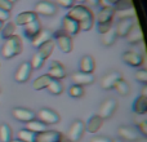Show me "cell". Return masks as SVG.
<instances>
[{
	"label": "cell",
	"mask_w": 147,
	"mask_h": 142,
	"mask_svg": "<svg viewBox=\"0 0 147 142\" xmlns=\"http://www.w3.org/2000/svg\"><path fill=\"white\" fill-rule=\"evenodd\" d=\"M69 17H71L72 20H75L80 26V31H89L93 27V13L90 12V9H88L86 7L79 4L75 7L70 8L69 10Z\"/></svg>",
	"instance_id": "obj_1"
},
{
	"label": "cell",
	"mask_w": 147,
	"mask_h": 142,
	"mask_svg": "<svg viewBox=\"0 0 147 142\" xmlns=\"http://www.w3.org/2000/svg\"><path fill=\"white\" fill-rule=\"evenodd\" d=\"M22 51H23L22 39H21V36L14 34L13 36H10L9 39H7L4 41V44L1 47V56L5 60H10L13 57L21 54Z\"/></svg>",
	"instance_id": "obj_2"
},
{
	"label": "cell",
	"mask_w": 147,
	"mask_h": 142,
	"mask_svg": "<svg viewBox=\"0 0 147 142\" xmlns=\"http://www.w3.org/2000/svg\"><path fill=\"white\" fill-rule=\"evenodd\" d=\"M52 38H54V43H57L58 48L61 49L63 53H70L72 51V39L70 35H67L62 28H59L58 31L52 34Z\"/></svg>",
	"instance_id": "obj_3"
},
{
	"label": "cell",
	"mask_w": 147,
	"mask_h": 142,
	"mask_svg": "<svg viewBox=\"0 0 147 142\" xmlns=\"http://www.w3.org/2000/svg\"><path fill=\"white\" fill-rule=\"evenodd\" d=\"M36 119L40 120L41 123H44L47 125H53L59 123L61 118H59L58 112H56L54 110L49 109V107H43V109H40L36 112Z\"/></svg>",
	"instance_id": "obj_4"
},
{
	"label": "cell",
	"mask_w": 147,
	"mask_h": 142,
	"mask_svg": "<svg viewBox=\"0 0 147 142\" xmlns=\"http://www.w3.org/2000/svg\"><path fill=\"white\" fill-rule=\"evenodd\" d=\"M117 109V102L116 99L114 98H107L105 99L103 102H102L101 105H99L98 107V116L101 118L102 120H107L110 119V118L112 116V115L115 114V111H116Z\"/></svg>",
	"instance_id": "obj_5"
},
{
	"label": "cell",
	"mask_w": 147,
	"mask_h": 142,
	"mask_svg": "<svg viewBox=\"0 0 147 142\" xmlns=\"http://www.w3.org/2000/svg\"><path fill=\"white\" fill-rule=\"evenodd\" d=\"M84 132H85V124H84V122L80 119H76L71 123L69 131H67L66 137L72 142H79L83 138Z\"/></svg>",
	"instance_id": "obj_6"
},
{
	"label": "cell",
	"mask_w": 147,
	"mask_h": 142,
	"mask_svg": "<svg viewBox=\"0 0 147 142\" xmlns=\"http://www.w3.org/2000/svg\"><path fill=\"white\" fill-rule=\"evenodd\" d=\"M34 12L36 14L44 16V17H53L57 13V5L52 1H48V0H40L36 3Z\"/></svg>",
	"instance_id": "obj_7"
},
{
	"label": "cell",
	"mask_w": 147,
	"mask_h": 142,
	"mask_svg": "<svg viewBox=\"0 0 147 142\" xmlns=\"http://www.w3.org/2000/svg\"><path fill=\"white\" fill-rule=\"evenodd\" d=\"M117 136L121 141L128 142H137L140 138V133L136 128L129 127V125H121L117 128Z\"/></svg>",
	"instance_id": "obj_8"
},
{
	"label": "cell",
	"mask_w": 147,
	"mask_h": 142,
	"mask_svg": "<svg viewBox=\"0 0 147 142\" xmlns=\"http://www.w3.org/2000/svg\"><path fill=\"white\" fill-rule=\"evenodd\" d=\"M121 79H123L121 72H119V71H110L109 74H106V75L102 78L101 88L103 89V91H111V89H114L115 84L119 80H121Z\"/></svg>",
	"instance_id": "obj_9"
},
{
	"label": "cell",
	"mask_w": 147,
	"mask_h": 142,
	"mask_svg": "<svg viewBox=\"0 0 147 142\" xmlns=\"http://www.w3.org/2000/svg\"><path fill=\"white\" fill-rule=\"evenodd\" d=\"M12 115L16 120L21 123H28L36 118L35 112L30 109H26V107H14L12 110Z\"/></svg>",
	"instance_id": "obj_10"
},
{
	"label": "cell",
	"mask_w": 147,
	"mask_h": 142,
	"mask_svg": "<svg viewBox=\"0 0 147 142\" xmlns=\"http://www.w3.org/2000/svg\"><path fill=\"white\" fill-rule=\"evenodd\" d=\"M134 25H136L134 17L133 18H121V20H119L116 27L114 28L115 32H116V36L117 38H125V36L128 35V32L130 31V28H132Z\"/></svg>",
	"instance_id": "obj_11"
},
{
	"label": "cell",
	"mask_w": 147,
	"mask_h": 142,
	"mask_svg": "<svg viewBox=\"0 0 147 142\" xmlns=\"http://www.w3.org/2000/svg\"><path fill=\"white\" fill-rule=\"evenodd\" d=\"M121 60L124 64H127L130 67H140L143 64V56L137 52L127 51L121 54Z\"/></svg>",
	"instance_id": "obj_12"
},
{
	"label": "cell",
	"mask_w": 147,
	"mask_h": 142,
	"mask_svg": "<svg viewBox=\"0 0 147 142\" xmlns=\"http://www.w3.org/2000/svg\"><path fill=\"white\" fill-rule=\"evenodd\" d=\"M31 72H32V69H31L30 62H22L16 70L14 80L17 83H26L30 79Z\"/></svg>",
	"instance_id": "obj_13"
},
{
	"label": "cell",
	"mask_w": 147,
	"mask_h": 142,
	"mask_svg": "<svg viewBox=\"0 0 147 142\" xmlns=\"http://www.w3.org/2000/svg\"><path fill=\"white\" fill-rule=\"evenodd\" d=\"M62 30L70 36H75L80 32V26L75 20H72L69 16H65L62 18Z\"/></svg>",
	"instance_id": "obj_14"
},
{
	"label": "cell",
	"mask_w": 147,
	"mask_h": 142,
	"mask_svg": "<svg viewBox=\"0 0 147 142\" xmlns=\"http://www.w3.org/2000/svg\"><path fill=\"white\" fill-rule=\"evenodd\" d=\"M48 75L51 76L52 79H56V80H61V79L66 78L67 75V71H66V67L58 61H53L49 66V70H48Z\"/></svg>",
	"instance_id": "obj_15"
},
{
	"label": "cell",
	"mask_w": 147,
	"mask_h": 142,
	"mask_svg": "<svg viewBox=\"0 0 147 142\" xmlns=\"http://www.w3.org/2000/svg\"><path fill=\"white\" fill-rule=\"evenodd\" d=\"M61 132H57L53 129H47L41 133L35 135V141L34 142H58L61 138Z\"/></svg>",
	"instance_id": "obj_16"
},
{
	"label": "cell",
	"mask_w": 147,
	"mask_h": 142,
	"mask_svg": "<svg viewBox=\"0 0 147 142\" xmlns=\"http://www.w3.org/2000/svg\"><path fill=\"white\" fill-rule=\"evenodd\" d=\"M71 80L74 84L76 85H90L94 81V76L93 74H86V72H81V71H78V72H74L71 75Z\"/></svg>",
	"instance_id": "obj_17"
},
{
	"label": "cell",
	"mask_w": 147,
	"mask_h": 142,
	"mask_svg": "<svg viewBox=\"0 0 147 142\" xmlns=\"http://www.w3.org/2000/svg\"><path fill=\"white\" fill-rule=\"evenodd\" d=\"M40 30H41V23L39 22V20H35L25 26V28H23V35L27 39L32 40V39L40 32Z\"/></svg>",
	"instance_id": "obj_18"
},
{
	"label": "cell",
	"mask_w": 147,
	"mask_h": 142,
	"mask_svg": "<svg viewBox=\"0 0 147 142\" xmlns=\"http://www.w3.org/2000/svg\"><path fill=\"white\" fill-rule=\"evenodd\" d=\"M102 123H103V120H102L97 114L96 115H92V116L88 119V122L85 123V131L88 133L94 135V133H97L99 129H101Z\"/></svg>",
	"instance_id": "obj_19"
},
{
	"label": "cell",
	"mask_w": 147,
	"mask_h": 142,
	"mask_svg": "<svg viewBox=\"0 0 147 142\" xmlns=\"http://www.w3.org/2000/svg\"><path fill=\"white\" fill-rule=\"evenodd\" d=\"M94 69H96V62H94L93 57L92 56H83L79 64V71L81 72H86V74H93Z\"/></svg>",
	"instance_id": "obj_20"
},
{
	"label": "cell",
	"mask_w": 147,
	"mask_h": 142,
	"mask_svg": "<svg viewBox=\"0 0 147 142\" xmlns=\"http://www.w3.org/2000/svg\"><path fill=\"white\" fill-rule=\"evenodd\" d=\"M129 44H138L143 40V32H142V28L140 27L138 25H134L130 31L128 32V35L125 36Z\"/></svg>",
	"instance_id": "obj_21"
},
{
	"label": "cell",
	"mask_w": 147,
	"mask_h": 142,
	"mask_svg": "<svg viewBox=\"0 0 147 142\" xmlns=\"http://www.w3.org/2000/svg\"><path fill=\"white\" fill-rule=\"evenodd\" d=\"M132 110L134 114L137 115H145L147 114V97L145 96H138L134 99L132 105Z\"/></svg>",
	"instance_id": "obj_22"
},
{
	"label": "cell",
	"mask_w": 147,
	"mask_h": 142,
	"mask_svg": "<svg viewBox=\"0 0 147 142\" xmlns=\"http://www.w3.org/2000/svg\"><path fill=\"white\" fill-rule=\"evenodd\" d=\"M38 20V14L34 10H27V12H22L16 17V25L18 26H26L27 23L32 22V21Z\"/></svg>",
	"instance_id": "obj_23"
},
{
	"label": "cell",
	"mask_w": 147,
	"mask_h": 142,
	"mask_svg": "<svg viewBox=\"0 0 147 142\" xmlns=\"http://www.w3.org/2000/svg\"><path fill=\"white\" fill-rule=\"evenodd\" d=\"M51 39H52V31L51 30H43V28H41L40 32L31 40V44H32L34 48H39L40 45H43L44 43H47V41L51 40Z\"/></svg>",
	"instance_id": "obj_24"
},
{
	"label": "cell",
	"mask_w": 147,
	"mask_h": 142,
	"mask_svg": "<svg viewBox=\"0 0 147 142\" xmlns=\"http://www.w3.org/2000/svg\"><path fill=\"white\" fill-rule=\"evenodd\" d=\"M115 9L114 7H106V8H101V10L98 12V23H107V22H111L114 20V16H115Z\"/></svg>",
	"instance_id": "obj_25"
},
{
	"label": "cell",
	"mask_w": 147,
	"mask_h": 142,
	"mask_svg": "<svg viewBox=\"0 0 147 142\" xmlns=\"http://www.w3.org/2000/svg\"><path fill=\"white\" fill-rule=\"evenodd\" d=\"M47 127H48V125L44 124V123H41L40 120H38L36 118L34 120H31V122L26 123V129L30 131V132H32V133H35V135H38V133H41V132H44V131H47V129H48Z\"/></svg>",
	"instance_id": "obj_26"
},
{
	"label": "cell",
	"mask_w": 147,
	"mask_h": 142,
	"mask_svg": "<svg viewBox=\"0 0 147 142\" xmlns=\"http://www.w3.org/2000/svg\"><path fill=\"white\" fill-rule=\"evenodd\" d=\"M54 47H56V43H54L53 39H51V40H48L47 43H44L43 45L39 47V48H38V53L40 54L44 60H47V58H49V56L52 54Z\"/></svg>",
	"instance_id": "obj_27"
},
{
	"label": "cell",
	"mask_w": 147,
	"mask_h": 142,
	"mask_svg": "<svg viewBox=\"0 0 147 142\" xmlns=\"http://www.w3.org/2000/svg\"><path fill=\"white\" fill-rule=\"evenodd\" d=\"M52 78L48 75V74H44V75H40L39 78H36L32 83V87L35 91H41V89H45L48 87V84L51 83Z\"/></svg>",
	"instance_id": "obj_28"
},
{
	"label": "cell",
	"mask_w": 147,
	"mask_h": 142,
	"mask_svg": "<svg viewBox=\"0 0 147 142\" xmlns=\"http://www.w3.org/2000/svg\"><path fill=\"white\" fill-rule=\"evenodd\" d=\"M116 39H117L116 32H115L114 28H111L109 32H106V34H103V35H102L101 43H102V45H103V47L110 48L111 45H114V43L116 41Z\"/></svg>",
	"instance_id": "obj_29"
},
{
	"label": "cell",
	"mask_w": 147,
	"mask_h": 142,
	"mask_svg": "<svg viewBox=\"0 0 147 142\" xmlns=\"http://www.w3.org/2000/svg\"><path fill=\"white\" fill-rule=\"evenodd\" d=\"M47 89H48V92L51 94H53V96H59V94L63 92V85H62L61 80L52 79L51 83H49L48 87H47Z\"/></svg>",
	"instance_id": "obj_30"
},
{
	"label": "cell",
	"mask_w": 147,
	"mask_h": 142,
	"mask_svg": "<svg viewBox=\"0 0 147 142\" xmlns=\"http://www.w3.org/2000/svg\"><path fill=\"white\" fill-rule=\"evenodd\" d=\"M13 140V132L10 125L1 124L0 125V142H10Z\"/></svg>",
	"instance_id": "obj_31"
},
{
	"label": "cell",
	"mask_w": 147,
	"mask_h": 142,
	"mask_svg": "<svg viewBox=\"0 0 147 142\" xmlns=\"http://www.w3.org/2000/svg\"><path fill=\"white\" fill-rule=\"evenodd\" d=\"M114 89L117 92V93L120 94V96L125 97L128 96V94L130 93V88H129V84L127 83V81L124 80V79H121V80H119L116 84H115Z\"/></svg>",
	"instance_id": "obj_32"
},
{
	"label": "cell",
	"mask_w": 147,
	"mask_h": 142,
	"mask_svg": "<svg viewBox=\"0 0 147 142\" xmlns=\"http://www.w3.org/2000/svg\"><path fill=\"white\" fill-rule=\"evenodd\" d=\"M16 32V23L14 22H7L1 28V38L4 40L9 39L10 36H13Z\"/></svg>",
	"instance_id": "obj_33"
},
{
	"label": "cell",
	"mask_w": 147,
	"mask_h": 142,
	"mask_svg": "<svg viewBox=\"0 0 147 142\" xmlns=\"http://www.w3.org/2000/svg\"><path fill=\"white\" fill-rule=\"evenodd\" d=\"M17 137H18V140L22 142H34L35 141V133L30 132V131H27L25 128V129H21L18 132Z\"/></svg>",
	"instance_id": "obj_34"
},
{
	"label": "cell",
	"mask_w": 147,
	"mask_h": 142,
	"mask_svg": "<svg viewBox=\"0 0 147 142\" xmlns=\"http://www.w3.org/2000/svg\"><path fill=\"white\" fill-rule=\"evenodd\" d=\"M44 64H45V60H44L38 52L34 54V57L31 58V62H30L31 69L32 70H40L41 67L44 66Z\"/></svg>",
	"instance_id": "obj_35"
},
{
	"label": "cell",
	"mask_w": 147,
	"mask_h": 142,
	"mask_svg": "<svg viewBox=\"0 0 147 142\" xmlns=\"http://www.w3.org/2000/svg\"><path fill=\"white\" fill-rule=\"evenodd\" d=\"M112 7H114L115 12H121V10L133 8V3H132V0H117L116 3H114Z\"/></svg>",
	"instance_id": "obj_36"
},
{
	"label": "cell",
	"mask_w": 147,
	"mask_h": 142,
	"mask_svg": "<svg viewBox=\"0 0 147 142\" xmlns=\"http://www.w3.org/2000/svg\"><path fill=\"white\" fill-rule=\"evenodd\" d=\"M69 96L71 98H81L84 96V88L80 85H76V84H72L69 88Z\"/></svg>",
	"instance_id": "obj_37"
},
{
	"label": "cell",
	"mask_w": 147,
	"mask_h": 142,
	"mask_svg": "<svg viewBox=\"0 0 147 142\" xmlns=\"http://www.w3.org/2000/svg\"><path fill=\"white\" fill-rule=\"evenodd\" d=\"M136 80L138 83H142V84H147V70H138L136 72Z\"/></svg>",
	"instance_id": "obj_38"
},
{
	"label": "cell",
	"mask_w": 147,
	"mask_h": 142,
	"mask_svg": "<svg viewBox=\"0 0 147 142\" xmlns=\"http://www.w3.org/2000/svg\"><path fill=\"white\" fill-rule=\"evenodd\" d=\"M136 125H137V129L142 133L143 136L147 137V119H142V120H136Z\"/></svg>",
	"instance_id": "obj_39"
},
{
	"label": "cell",
	"mask_w": 147,
	"mask_h": 142,
	"mask_svg": "<svg viewBox=\"0 0 147 142\" xmlns=\"http://www.w3.org/2000/svg\"><path fill=\"white\" fill-rule=\"evenodd\" d=\"M111 30V22H107V23H97V31L98 34L103 35V34L109 32Z\"/></svg>",
	"instance_id": "obj_40"
},
{
	"label": "cell",
	"mask_w": 147,
	"mask_h": 142,
	"mask_svg": "<svg viewBox=\"0 0 147 142\" xmlns=\"http://www.w3.org/2000/svg\"><path fill=\"white\" fill-rule=\"evenodd\" d=\"M117 13H119V20H121V18H133L134 17V8H129V9L121 10V12Z\"/></svg>",
	"instance_id": "obj_41"
},
{
	"label": "cell",
	"mask_w": 147,
	"mask_h": 142,
	"mask_svg": "<svg viewBox=\"0 0 147 142\" xmlns=\"http://www.w3.org/2000/svg\"><path fill=\"white\" fill-rule=\"evenodd\" d=\"M12 8H13V3H10L9 0H0V9L5 10V12H8V13H10Z\"/></svg>",
	"instance_id": "obj_42"
},
{
	"label": "cell",
	"mask_w": 147,
	"mask_h": 142,
	"mask_svg": "<svg viewBox=\"0 0 147 142\" xmlns=\"http://www.w3.org/2000/svg\"><path fill=\"white\" fill-rule=\"evenodd\" d=\"M56 3L62 8H66V9H70V8L74 7V0H56Z\"/></svg>",
	"instance_id": "obj_43"
},
{
	"label": "cell",
	"mask_w": 147,
	"mask_h": 142,
	"mask_svg": "<svg viewBox=\"0 0 147 142\" xmlns=\"http://www.w3.org/2000/svg\"><path fill=\"white\" fill-rule=\"evenodd\" d=\"M90 142H112V140L107 136H96L92 138Z\"/></svg>",
	"instance_id": "obj_44"
},
{
	"label": "cell",
	"mask_w": 147,
	"mask_h": 142,
	"mask_svg": "<svg viewBox=\"0 0 147 142\" xmlns=\"http://www.w3.org/2000/svg\"><path fill=\"white\" fill-rule=\"evenodd\" d=\"M9 17H10V13L0 9V22H5V21H8L9 20Z\"/></svg>",
	"instance_id": "obj_45"
},
{
	"label": "cell",
	"mask_w": 147,
	"mask_h": 142,
	"mask_svg": "<svg viewBox=\"0 0 147 142\" xmlns=\"http://www.w3.org/2000/svg\"><path fill=\"white\" fill-rule=\"evenodd\" d=\"M86 3H88L90 7H96V5H98V1L99 0H85Z\"/></svg>",
	"instance_id": "obj_46"
},
{
	"label": "cell",
	"mask_w": 147,
	"mask_h": 142,
	"mask_svg": "<svg viewBox=\"0 0 147 142\" xmlns=\"http://www.w3.org/2000/svg\"><path fill=\"white\" fill-rule=\"evenodd\" d=\"M58 142H72V141H70L65 135H61V138H59V141H58Z\"/></svg>",
	"instance_id": "obj_47"
},
{
	"label": "cell",
	"mask_w": 147,
	"mask_h": 142,
	"mask_svg": "<svg viewBox=\"0 0 147 142\" xmlns=\"http://www.w3.org/2000/svg\"><path fill=\"white\" fill-rule=\"evenodd\" d=\"M141 96H145V97H147V84H146V85L142 88V93H141Z\"/></svg>",
	"instance_id": "obj_48"
},
{
	"label": "cell",
	"mask_w": 147,
	"mask_h": 142,
	"mask_svg": "<svg viewBox=\"0 0 147 142\" xmlns=\"http://www.w3.org/2000/svg\"><path fill=\"white\" fill-rule=\"evenodd\" d=\"M74 1L79 3V4H83V3H85V0H74Z\"/></svg>",
	"instance_id": "obj_49"
},
{
	"label": "cell",
	"mask_w": 147,
	"mask_h": 142,
	"mask_svg": "<svg viewBox=\"0 0 147 142\" xmlns=\"http://www.w3.org/2000/svg\"><path fill=\"white\" fill-rule=\"evenodd\" d=\"M109 1H110V3H111V5H114V3H116V1H117V0H109Z\"/></svg>",
	"instance_id": "obj_50"
},
{
	"label": "cell",
	"mask_w": 147,
	"mask_h": 142,
	"mask_svg": "<svg viewBox=\"0 0 147 142\" xmlns=\"http://www.w3.org/2000/svg\"><path fill=\"white\" fill-rule=\"evenodd\" d=\"M3 26H4V22H0V31H1V28H3Z\"/></svg>",
	"instance_id": "obj_51"
},
{
	"label": "cell",
	"mask_w": 147,
	"mask_h": 142,
	"mask_svg": "<svg viewBox=\"0 0 147 142\" xmlns=\"http://www.w3.org/2000/svg\"><path fill=\"white\" fill-rule=\"evenodd\" d=\"M10 142H22V141H20V140H18V138H17V140H12Z\"/></svg>",
	"instance_id": "obj_52"
},
{
	"label": "cell",
	"mask_w": 147,
	"mask_h": 142,
	"mask_svg": "<svg viewBox=\"0 0 147 142\" xmlns=\"http://www.w3.org/2000/svg\"><path fill=\"white\" fill-rule=\"evenodd\" d=\"M137 142H147V138H145V140H140V141H137Z\"/></svg>",
	"instance_id": "obj_53"
},
{
	"label": "cell",
	"mask_w": 147,
	"mask_h": 142,
	"mask_svg": "<svg viewBox=\"0 0 147 142\" xmlns=\"http://www.w3.org/2000/svg\"><path fill=\"white\" fill-rule=\"evenodd\" d=\"M112 142H123L121 140H112Z\"/></svg>",
	"instance_id": "obj_54"
},
{
	"label": "cell",
	"mask_w": 147,
	"mask_h": 142,
	"mask_svg": "<svg viewBox=\"0 0 147 142\" xmlns=\"http://www.w3.org/2000/svg\"><path fill=\"white\" fill-rule=\"evenodd\" d=\"M9 1H10V3H16V1H17V0H9Z\"/></svg>",
	"instance_id": "obj_55"
}]
</instances>
